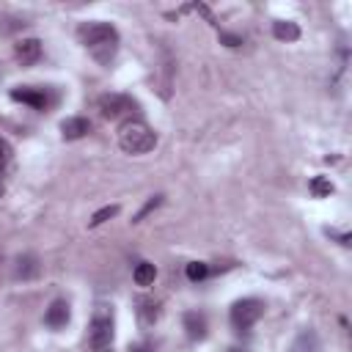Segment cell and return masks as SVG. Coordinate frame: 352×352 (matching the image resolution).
<instances>
[{
	"label": "cell",
	"mask_w": 352,
	"mask_h": 352,
	"mask_svg": "<svg viewBox=\"0 0 352 352\" xmlns=\"http://www.w3.org/2000/svg\"><path fill=\"white\" fill-rule=\"evenodd\" d=\"M77 38L91 52V58L102 66H110L118 52V30L110 22H82L77 28Z\"/></svg>",
	"instance_id": "6da1fadb"
},
{
	"label": "cell",
	"mask_w": 352,
	"mask_h": 352,
	"mask_svg": "<svg viewBox=\"0 0 352 352\" xmlns=\"http://www.w3.org/2000/svg\"><path fill=\"white\" fill-rule=\"evenodd\" d=\"M118 146L126 151V154H146L157 146V135L148 124L143 121H124L118 126Z\"/></svg>",
	"instance_id": "7a4b0ae2"
},
{
	"label": "cell",
	"mask_w": 352,
	"mask_h": 352,
	"mask_svg": "<svg viewBox=\"0 0 352 352\" xmlns=\"http://www.w3.org/2000/svg\"><path fill=\"white\" fill-rule=\"evenodd\" d=\"M113 341V308L110 305H96L91 324H88V344L94 352L107 349Z\"/></svg>",
	"instance_id": "3957f363"
},
{
	"label": "cell",
	"mask_w": 352,
	"mask_h": 352,
	"mask_svg": "<svg viewBox=\"0 0 352 352\" xmlns=\"http://www.w3.org/2000/svg\"><path fill=\"white\" fill-rule=\"evenodd\" d=\"M261 314H264V302L256 300V297H245V300H236L231 305L228 319H231V324L236 330H248V327H253L261 319Z\"/></svg>",
	"instance_id": "277c9868"
},
{
	"label": "cell",
	"mask_w": 352,
	"mask_h": 352,
	"mask_svg": "<svg viewBox=\"0 0 352 352\" xmlns=\"http://www.w3.org/2000/svg\"><path fill=\"white\" fill-rule=\"evenodd\" d=\"M99 110L104 118H118L124 113L138 110V102L126 94H104V96H99Z\"/></svg>",
	"instance_id": "5b68a950"
},
{
	"label": "cell",
	"mask_w": 352,
	"mask_h": 352,
	"mask_svg": "<svg viewBox=\"0 0 352 352\" xmlns=\"http://www.w3.org/2000/svg\"><path fill=\"white\" fill-rule=\"evenodd\" d=\"M11 99L14 102H22V104H30L33 110H47L52 96L44 91V88H30V85H19V88H11Z\"/></svg>",
	"instance_id": "8992f818"
},
{
	"label": "cell",
	"mask_w": 352,
	"mask_h": 352,
	"mask_svg": "<svg viewBox=\"0 0 352 352\" xmlns=\"http://www.w3.org/2000/svg\"><path fill=\"white\" fill-rule=\"evenodd\" d=\"M14 58L22 63V66H30L41 58V41L38 38H19L14 44Z\"/></svg>",
	"instance_id": "52a82bcc"
},
{
	"label": "cell",
	"mask_w": 352,
	"mask_h": 352,
	"mask_svg": "<svg viewBox=\"0 0 352 352\" xmlns=\"http://www.w3.org/2000/svg\"><path fill=\"white\" fill-rule=\"evenodd\" d=\"M41 275V264L33 253H22L16 261H14V278L16 280H33Z\"/></svg>",
	"instance_id": "ba28073f"
},
{
	"label": "cell",
	"mask_w": 352,
	"mask_h": 352,
	"mask_svg": "<svg viewBox=\"0 0 352 352\" xmlns=\"http://www.w3.org/2000/svg\"><path fill=\"white\" fill-rule=\"evenodd\" d=\"M88 132H91V121L82 118V116H69V118L60 121V135H63L66 140H80V138H85Z\"/></svg>",
	"instance_id": "9c48e42d"
},
{
	"label": "cell",
	"mask_w": 352,
	"mask_h": 352,
	"mask_svg": "<svg viewBox=\"0 0 352 352\" xmlns=\"http://www.w3.org/2000/svg\"><path fill=\"white\" fill-rule=\"evenodd\" d=\"M44 322H47V327H52V330L66 327V324H69V302H66V300H55V302L47 308Z\"/></svg>",
	"instance_id": "30bf717a"
},
{
	"label": "cell",
	"mask_w": 352,
	"mask_h": 352,
	"mask_svg": "<svg viewBox=\"0 0 352 352\" xmlns=\"http://www.w3.org/2000/svg\"><path fill=\"white\" fill-rule=\"evenodd\" d=\"M138 319L143 327H151L160 319V302L154 297H140L138 300Z\"/></svg>",
	"instance_id": "8fae6325"
},
{
	"label": "cell",
	"mask_w": 352,
	"mask_h": 352,
	"mask_svg": "<svg viewBox=\"0 0 352 352\" xmlns=\"http://www.w3.org/2000/svg\"><path fill=\"white\" fill-rule=\"evenodd\" d=\"M184 330H187V336H190L192 341L206 338V316L198 314V311H187V314H184Z\"/></svg>",
	"instance_id": "7c38bea8"
},
{
	"label": "cell",
	"mask_w": 352,
	"mask_h": 352,
	"mask_svg": "<svg viewBox=\"0 0 352 352\" xmlns=\"http://www.w3.org/2000/svg\"><path fill=\"white\" fill-rule=\"evenodd\" d=\"M272 36L280 38V41H297L300 38V28L294 22H289V19H278L272 25Z\"/></svg>",
	"instance_id": "4fadbf2b"
},
{
	"label": "cell",
	"mask_w": 352,
	"mask_h": 352,
	"mask_svg": "<svg viewBox=\"0 0 352 352\" xmlns=\"http://www.w3.org/2000/svg\"><path fill=\"white\" fill-rule=\"evenodd\" d=\"M292 352H319V338L314 330H302L292 344Z\"/></svg>",
	"instance_id": "5bb4252c"
},
{
	"label": "cell",
	"mask_w": 352,
	"mask_h": 352,
	"mask_svg": "<svg viewBox=\"0 0 352 352\" xmlns=\"http://www.w3.org/2000/svg\"><path fill=\"white\" fill-rule=\"evenodd\" d=\"M154 275H157V267L151 261H138L135 264V283L138 286H151L154 283Z\"/></svg>",
	"instance_id": "9a60e30c"
},
{
	"label": "cell",
	"mask_w": 352,
	"mask_h": 352,
	"mask_svg": "<svg viewBox=\"0 0 352 352\" xmlns=\"http://www.w3.org/2000/svg\"><path fill=\"white\" fill-rule=\"evenodd\" d=\"M311 192H314L316 198H324V195L333 192V182H330L327 176H314V179H311Z\"/></svg>",
	"instance_id": "2e32d148"
},
{
	"label": "cell",
	"mask_w": 352,
	"mask_h": 352,
	"mask_svg": "<svg viewBox=\"0 0 352 352\" xmlns=\"http://www.w3.org/2000/svg\"><path fill=\"white\" fill-rule=\"evenodd\" d=\"M184 272H187V278H190L192 283H198V280H204V278L209 275V264H204V261H190Z\"/></svg>",
	"instance_id": "e0dca14e"
},
{
	"label": "cell",
	"mask_w": 352,
	"mask_h": 352,
	"mask_svg": "<svg viewBox=\"0 0 352 352\" xmlns=\"http://www.w3.org/2000/svg\"><path fill=\"white\" fill-rule=\"evenodd\" d=\"M116 214H118V206H116V204H113V206H102L99 212H94V217L88 220V226H91V228H94V226H102L104 220H110V217H116Z\"/></svg>",
	"instance_id": "ac0fdd59"
},
{
	"label": "cell",
	"mask_w": 352,
	"mask_h": 352,
	"mask_svg": "<svg viewBox=\"0 0 352 352\" xmlns=\"http://www.w3.org/2000/svg\"><path fill=\"white\" fill-rule=\"evenodd\" d=\"M160 204H162V195H154V198H148V201H146V204L140 206V212H138V214L132 217V223H140V220H143V217H146L148 212H154V209H157Z\"/></svg>",
	"instance_id": "d6986e66"
},
{
	"label": "cell",
	"mask_w": 352,
	"mask_h": 352,
	"mask_svg": "<svg viewBox=\"0 0 352 352\" xmlns=\"http://www.w3.org/2000/svg\"><path fill=\"white\" fill-rule=\"evenodd\" d=\"M8 160H11V146L6 138H0V170L8 165Z\"/></svg>",
	"instance_id": "ffe728a7"
},
{
	"label": "cell",
	"mask_w": 352,
	"mask_h": 352,
	"mask_svg": "<svg viewBox=\"0 0 352 352\" xmlns=\"http://www.w3.org/2000/svg\"><path fill=\"white\" fill-rule=\"evenodd\" d=\"M220 41H223L226 47H239V44H242V38L234 36V33H220Z\"/></svg>",
	"instance_id": "44dd1931"
},
{
	"label": "cell",
	"mask_w": 352,
	"mask_h": 352,
	"mask_svg": "<svg viewBox=\"0 0 352 352\" xmlns=\"http://www.w3.org/2000/svg\"><path fill=\"white\" fill-rule=\"evenodd\" d=\"M129 352H148V349H143V346H135V349H129Z\"/></svg>",
	"instance_id": "7402d4cb"
},
{
	"label": "cell",
	"mask_w": 352,
	"mask_h": 352,
	"mask_svg": "<svg viewBox=\"0 0 352 352\" xmlns=\"http://www.w3.org/2000/svg\"><path fill=\"white\" fill-rule=\"evenodd\" d=\"M3 192H6V184H3V182H0V198H3Z\"/></svg>",
	"instance_id": "603a6c76"
}]
</instances>
